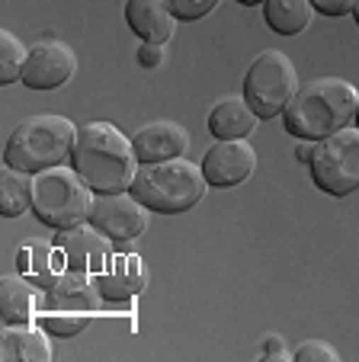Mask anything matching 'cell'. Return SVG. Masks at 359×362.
<instances>
[{"label": "cell", "mask_w": 359, "mask_h": 362, "mask_svg": "<svg viewBox=\"0 0 359 362\" xmlns=\"http://www.w3.org/2000/svg\"><path fill=\"white\" fill-rule=\"evenodd\" d=\"M359 90L340 77H318L298 87L283 112V129L298 141H324L356 122Z\"/></svg>", "instance_id": "6da1fadb"}, {"label": "cell", "mask_w": 359, "mask_h": 362, "mask_svg": "<svg viewBox=\"0 0 359 362\" xmlns=\"http://www.w3.org/2000/svg\"><path fill=\"white\" fill-rule=\"evenodd\" d=\"M71 167L93 192H129L138 173L135 144L113 122H87L77 129Z\"/></svg>", "instance_id": "7a4b0ae2"}, {"label": "cell", "mask_w": 359, "mask_h": 362, "mask_svg": "<svg viewBox=\"0 0 359 362\" xmlns=\"http://www.w3.org/2000/svg\"><path fill=\"white\" fill-rule=\"evenodd\" d=\"M77 129L68 116H29L10 132L4 148V164L23 173H42L71 160Z\"/></svg>", "instance_id": "3957f363"}, {"label": "cell", "mask_w": 359, "mask_h": 362, "mask_svg": "<svg viewBox=\"0 0 359 362\" xmlns=\"http://www.w3.org/2000/svg\"><path fill=\"white\" fill-rule=\"evenodd\" d=\"M203 167L186 158L157 160V164H138V173L132 180V196L157 215H180L190 212L193 205L205 196Z\"/></svg>", "instance_id": "277c9868"}, {"label": "cell", "mask_w": 359, "mask_h": 362, "mask_svg": "<svg viewBox=\"0 0 359 362\" xmlns=\"http://www.w3.org/2000/svg\"><path fill=\"white\" fill-rule=\"evenodd\" d=\"M96 192L74 167H52L33 177V215L52 231L84 225L90 218Z\"/></svg>", "instance_id": "5b68a950"}, {"label": "cell", "mask_w": 359, "mask_h": 362, "mask_svg": "<svg viewBox=\"0 0 359 362\" xmlns=\"http://www.w3.org/2000/svg\"><path fill=\"white\" fill-rule=\"evenodd\" d=\"M298 93V71L285 52L266 48L251 62L244 74V100L251 103V110L257 119H276L285 112L292 96Z\"/></svg>", "instance_id": "8992f818"}, {"label": "cell", "mask_w": 359, "mask_h": 362, "mask_svg": "<svg viewBox=\"0 0 359 362\" xmlns=\"http://www.w3.org/2000/svg\"><path fill=\"white\" fill-rule=\"evenodd\" d=\"M312 180L327 196H350L359 189V129H343L337 135L314 141Z\"/></svg>", "instance_id": "52a82bcc"}, {"label": "cell", "mask_w": 359, "mask_h": 362, "mask_svg": "<svg viewBox=\"0 0 359 362\" xmlns=\"http://www.w3.org/2000/svg\"><path fill=\"white\" fill-rule=\"evenodd\" d=\"M90 225L100 228L109 240L125 244L135 240L148 228V209L129 192H96L93 209H90Z\"/></svg>", "instance_id": "ba28073f"}, {"label": "cell", "mask_w": 359, "mask_h": 362, "mask_svg": "<svg viewBox=\"0 0 359 362\" xmlns=\"http://www.w3.org/2000/svg\"><path fill=\"white\" fill-rule=\"evenodd\" d=\"M77 71V55L68 42L58 39H45L35 42L29 48L26 68H23V81L29 90H58L74 77Z\"/></svg>", "instance_id": "9c48e42d"}, {"label": "cell", "mask_w": 359, "mask_h": 362, "mask_svg": "<svg viewBox=\"0 0 359 362\" xmlns=\"http://www.w3.org/2000/svg\"><path fill=\"white\" fill-rule=\"evenodd\" d=\"M55 247L64 250V260H68V269H77V273L87 276H100L113 267V247H109V238L93 228L90 221L74 228H64V231L55 234Z\"/></svg>", "instance_id": "30bf717a"}, {"label": "cell", "mask_w": 359, "mask_h": 362, "mask_svg": "<svg viewBox=\"0 0 359 362\" xmlns=\"http://www.w3.org/2000/svg\"><path fill=\"white\" fill-rule=\"evenodd\" d=\"M203 177L215 189H231L241 186L257 167V151L247 138H231V141H215L203 158Z\"/></svg>", "instance_id": "8fae6325"}, {"label": "cell", "mask_w": 359, "mask_h": 362, "mask_svg": "<svg viewBox=\"0 0 359 362\" xmlns=\"http://www.w3.org/2000/svg\"><path fill=\"white\" fill-rule=\"evenodd\" d=\"M100 298L103 295L96 292L93 279L87 273L64 269L62 279L42 292L39 315H68V317H87L90 321L96 315V308H100Z\"/></svg>", "instance_id": "7c38bea8"}, {"label": "cell", "mask_w": 359, "mask_h": 362, "mask_svg": "<svg viewBox=\"0 0 359 362\" xmlns=\"http://www.w3.org/2000/svg\"><path fill=\"white\" fill-rule=\"evenodd\" d=\"M135 144V158L138 164H157V160H173V158H186L190 151V132L180 122H148L132 135Z\"/></svg>", "instance_id": "4fadbf2b"}, {"label": "cell", "mask_w": 359, "mask_h": 362, "mask_svg": "<svg viewBox=\"0 0 359 362\" xmlns=\"http://www.w3.org/2000/svg\"><path fill=\"white\" fill-rule=\"evenodd\" d=\"M90 279H93L96 292L106 301H129L144 288L148 273H144L142 257H135V253H115L113 267L100 276H90Z\"/></svg>", "instance_id": "5bb4252c"}, {"label": "cell", "mask_w": 359, "mask_h": 362, "mask_svg": "<svg viewBox=\"0 0 359 362\" xmlns=\"http://www.w3.org/2000/svg\"><path fill=\"white\" fill-rule=\"evenodd\" d=\"M125 23L142 42L164 45L173 35L176 16L170 13L167 0H125Z\"/></svg>", "instance_id": "9a60e30c"}, {"label": "cell", "mask_w": 359, "mask_h": 362, "mask_svg": "<svg viewBox=\"0 0 359 362\" xmlns=\"http://www.w3.org/2000/svg\"><path fill=\"white\" fill-rule=\"evenodd\" d=\"M0 359L4 362H48L52 359V343L48 330L42 324H7L4 343H0Z\"/></svg>", "instance_id": "2e32d148"}, {"label": "cell", "mask_w": 359, "mask_h": 362, "mask_svg": "<svg viewBox=\"0 0 359 362\" xmlns=\"http://www.w3.org/2000/svg\"><path fill=\"white\" fill-rule=\"evenodd\" d=\"M257 112L244 96H224L209 112V135L215 141H231V138H247L257 129Z\"/></svg>", "instance_id": "e0dca14e"}, {"label": "cell", "mask_w": 359, "mask_h": 362, "mask_svg": "<svg viewBox=\"0 0 359 362\" xmlns=\"http://www.w3.org/2000/svg\"><path fill=\"white\" fill-rule=\"evenodd\" d=\"M312 0H263V20L276 35H298L312 26Z\"/></svg>", "instance_id": "ac0fdd59"}, {"label": "cell", "mask_w": 359, "mask_h": 362, "mask_svg": "<svg viewBox=\"0 0 359 362\" xmlns=\"http://www.w3.org/2000/svg\"><path fill=\"white\" fill-rule=\"evenodd\" d=\"M0 305H4V324H29L35 311V292L26 276H4L0 279Z\"/></svg>", "instance_id": "d6986e66"}, {"label": "cell", "mask_w": 359, "mask_h": 362, "mask_svg": "<svg viewBox=\"0 0 359 362\" xmlns=\"http://www.w3.org/2000/svg\"><path fill=\"white\" fill-rule=\"evenodd\" d=\"M26 209H33V173L13 170L4 164L0 173V215L4 218H20Z\"/></svg>", "instance_id": "ffe728a7"}, {"label": "cell", "mask_w": 359, "mask_h": 362, "mask_svg": "<svg viewBox=\"0 0 359 362\" xmlns=\"http://www.w3.org/2000/svg\"><path fill=\"white\" fill-rule=\"evenodd\" d=\"M68 269V260H64V250L55 244H29V273L26 279L33 282L35 288H52L55 282L62 279V273Z\"/></svg>", "instance_id": "44dd1931"}, {"label": "cell", "mask_w": 359, "mask_h": 362, "mask_svg": "<svg viewBox=\"0 0 359 362\" xmlns=\"http://www.w3.org/2000/svg\"><path fill=\"white\" fill-rule=\"evenodd\" d=\"M26 58H29V48L13 33H0V81H4V87L23 81Z\"/></svg>", "instance_id": "7402d4cb"}, {"label": "cell", "mask_w": 359, "mask_h": 362, "mask_svg": "<svg viewBox=\"0 0 359 362\" xmlns=\"http://www.w3.org/2000/svg\"><path fill=\"white\" fill-rule=\"evenodd\" d=\"M167 4L170 13L176 16V23H196L218 7V0H167Z\"/></svg>", "instance_id": "603a6c76"}, {"label": "cell", "mask_w": 359, "mask_h": 362, "mask_svg": "<svg viewBox=\"0 0 359 362\" xmlns=\"http://www.w3.org/2000/svg\"><path fill=\"white\" fill-rule=\"evenodd\" d=\"M39 324L55 337H74L87 327V317H68V315H39Z\"/></svg>", "instance_id": "cb8c5ba5"}, {"label": "cell", "mask_w": 359, "mask_h": 362, "mask_svg": "<svg viewBox=\"0 0 359 362\" xmlns=\"http://www.w3.org/2000/svg\"><path fill=\"white\" fill-rule=\"evenodd\" d=\"M292 359L295 362H340V356H337V349L327 346V343L312 340V343H302V346L292 353Z\"/></svg>", "instance_id": "d4e9b609"}, {"label": "cell", "mask_w": 359, "mask_h": 362, "mask_svg": "<svg viewBox=\"0 0 359 362\" xmlns=\"http://www.w3.org/2000/svg\"><path fill=\"white\" fill-rule=\"evenodd\" d=\"M353 4H356V0H312L314 13H324V16H346V13H353Z\"/></svg>", "instance_id": "484cf974"}, {"label": "cell", "mask_w": 359, "mask_h": 362, "mask_svg": "<svg viewBox=\"0 0 359 362\" xmlns=\"http://www.w3.org/2000/svg\"><path fill=\"white\" fill-rule=\"evenodd\" d=\"M161 62H164L161 45H154V42H142V48H138V64H142V68H157Z\"/></svg>", "instance_id": "4316f807"}, {"label": "cell", "mask_w": 359, "mask_h": 362, "mask_svg": "<svg viewBox=\"0 0 359 362\" xmlns=\"http://www.w3.org/2000/svg\"><path fill=\"white\" fill-rule=\"evenodd\" d=\"M263 356H279V359H285V346H283V340H279V337H270V340H266V346H263Z\"/></svg>", "instance_id": "83f0119b"}, {"label": "cell", "mask_w": 359, "mask_h": 362, "mask_svg": "<svg viewBox=\"0 0 359 362\" xmlns=\"http://www.w3.org/2000/svg\"><path fill=\"white\" fill-rule=\"evenodd\" d=\"M312 151H314V144H312V141H302V144L295 148V158L302 160V164H312Z\"/></svg>", "instance_id": "f1b7e54d"}, {"label": "cell", "mask_w": 359, "mask_h": 362, "mask_svg": "<svg viewBox=\"0 0 359 362\" xmlns=\"http://www.w3.org/2000/svg\"><path fill=\"white\" fill-rule=\"evenodd\" d=\"M16 269H20L23 276L29 273V244H26V247H20V250H16Z\"/></svg>", "instance_id": "f546056e"}, {"label": "cell", "mask_w": 359, "mask_h": 362, "mask_svg": "<svg viewBox=\"0 0 359 362\" xmlns=\"http://www.w3.org/2000/svg\"><path fill=\"white\" fill-rule=\"evenodd\" d=\"M234 4H244V7H260L263 0H234Z\"/></svg>", "instance_id": "4dcf8cb0"}, {"label": "cell", "mask_w": 359, "mask_h": 362, "mask_svg": "<svg viewBox=\"0 0 359 362\" xmlns=\"http://www.w3.org/2000/svg\"><path fill=\"white\" fill-rule=\"evenodd\" d=\"M353 20H356V26H359V0L353 4Z\"/></svg>", "instance_id": "1f68e13d"}, {"label": "cell", "mask_w": 359, "mask_h": 362, "mask_svg": "<svg viewBox=\"0 0 359 362\" xmlns=\"http://www.w3.org/2000/svg\"><path fill=\"white\" fill-rule=\"evenodd\" d=\"M356 129H359V110H356Z\"/></svg>", "instance_id": "d6a6232c"}]
</instances>
